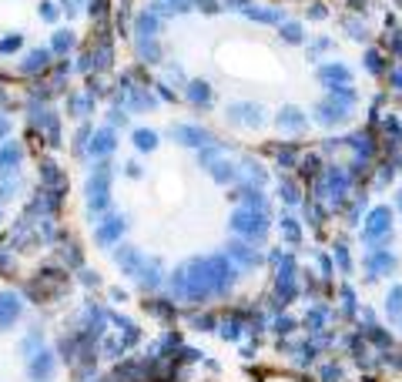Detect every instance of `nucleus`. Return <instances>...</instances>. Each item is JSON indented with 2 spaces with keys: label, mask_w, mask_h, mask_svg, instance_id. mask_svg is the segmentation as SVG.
<instances>
[{
  "label": "nucleus",
  "mask_w": 402,
  "mask_h": 382,
  "mask_svg": "<svg viewBox=\"0 0 402 382\" xmlns=\"http://www.w3.org/2000/svg\"><path fill=\"white\" fill-rule=\"evenodd\" d=\"M231 229L245 231V235H262V231H265V222H262V215H255V211H238L235 222H231Z\"/></svg>",
  "instance_id": "obj_1"
},
{
  "label": "nucleus",
  "mask_w": 402,
  "mask_h": 382,
  "mask_svg": "<svg viewBox=\"0 0 402 382\" xmlns=\"http://www.w3.org/2000/svg\"><path fill=\"white\" fill-rule=\"evenodd\" d=\"M17 315H20L17 295H14V292H3V295H0V329H7Z\"/></svg>",
  "instance_id": "obj_2"
},
{
  "label": "nucleus",
  "mask_w": 402,
  "mask_h": 382,
  "mask_svg": "<svg viewBox=\"0 0 402 382\" xmlns=\"http://www.w3.org/2000/svg\"><path fill=\"white\" fill-rule=\"evenodd\" d=\"M383 231H389V208H376L372 211V218H369V225L362 229V235L372 242V238H379Z\"/></svg>",
  "instance_id": "obj_3"
},
{
  "label": "nucleus",
  "mask_w": 402,
  "mask_h": 382,
  "mask_svg": "<svg viewBox=\"0 0 402 382\" xmlns=\"http://www.w3.org/2000/svg\"><path fill=\"white\" fill-rule=\"evenodd\" d=\"M104 201H108V172L101 168V172H97V181H91V205H94V208H104Z\"/></svg>",
  "instance_id": "obj_4"
},
{
  "label": "nucleus",
  "mask_w": 402,
  "mask_h": 382,
  "mask_svg": "<svg viewBox=\"0 0 402 382\" xmlns=\"http://www.w3.org/2000/svg\"><path fill=\"white\" fill-rule=\"evenodd\" d=\"M17 161H20V148H17V144H3V148H0V172H10Z\"/></svg>",
  "instance_id": "obj_5"
},
{
  "label": "nucleus",
  "mask_w": 402,
  "mask_h": 382,
  "mask_svg": "<svg viewBox=\"0 0 402 382\" xmlns=\"http://www.w3.org/2000/svg\"><path fill=\"white\" fill-rule=\"evenodd\" d=\"M44 64H47V51H34V54L27 58V64H24V71H37Z\"/></svg>",
  "instance_id": "obj_6"
},
{
  "label": "nucleus",
  "mask_w": 402,
  "mask_h": 382,
  "mask_svg": "<svg viewBox=\"0 0 402 382\" xmlns=\"http://www.w3.org/2000/svg\"><path fill=\"white\" fill-rule=\"evenodd\" d=\"M134 141H137V148H141V151H144V148L151 151L154 144H158V138H154L151 131H137V134H134Z\"/></svg>",
  "instance_id": "obj_7"
},
{
  "label": "nucleus",
  "mask_w": 402,
  "mask_h": 382,
  "mask_svg": "<svg viewBox=\"0 0 402 382\" xmlns=\"http://www.w3.org/2000/svg\"><path fill=\"white\" fill-rule=\"evenodd\" d=\"M111 144H115V141H111V131H101V134H97V141H94V151L97 154L111 151Z\"/></svg>",
  "instance_id": "obj_8"
},
{
  "label": "nucleus",
  "mask_w": 402,
  "mask_h": 382,
  "mask_svg": "<svg viewBox=\"0 0 402 382\" xmlns=\"http://www.w3.org/2000/svg\"><path fill=\"white\" fill-rule=\"evenodd\" d=\"M117 229H121V222H117V218H115V225H104V229L97 231V238H101V242H111Z\"/></svg>",
  "instance_id": "obj_9"
},
{
  "label": "nucleus",
  "mask_w": 402,
  "mask_h": 382,
  "mask_svg": "<svg viewBox=\"0 0 402 382\" xmlns=\"http://www.w3.org/2000/svg\"><path fill=\"white\" fill-rule=\"evenodd\" d=\"M71 47V34L67 31H60L58 38H54V51H67Z\"/></svg>",
  "instance_id": "obj_10"
},
{
  "label": "nucleus",
  "mask_w": 402,
  "mask_h": 382,
  "mask_svg": "<svg viewBox=\"0 0 402 382\" xmlns=\"http://www.w3.org/2000/svg\"><path fill=\"white\" fill-rule=\"evenodd\" d=\"M389 312H392V315H399V312H402V288L392 292V306H389Z\"/></svg>",
  "instance_id": "obj_11"
},
{
  "label": "nucleus",
  "mask_w": 402,
  "mask_h": 382,
  "mask_svg": "<svg viewBox=\"0 0 402 382\" xmlns=\"http://www.w3.org/2000/svg\"><path fill=\"white\" fill-rule=\"evenodd\" d=\"M20 44V38H7V40H0V51H14Z\"/></svg>",
  "instance_id": "obj_12"
},
{
  "label": "nucleus",
  "mask_w": 402,
  "mask_h": 382,
  "mask_svg": "<svg viewBox=\"0 0 402 382\" xmlns=\"http://www.w3.org/2000/svg\"><path fill=\"white\" fill-rule=\"evenodd\" d=\"M285 38L288 40H299V27H295V24H288V27H285Z\"/></svg>",
  "instance_id": "obj_13"
},
{
  "label": "nucleus",
  "mask_w": 402,
  "mask_h": 382,
  "mask_svg": "<svg viewBox=\"0 0 402 382\" xmlns=\"http://www.w3.org/2000/svg\"><path fill=\"white\" fill-rule=\"evenodd\" d=\"M168 3H174V10H188V3H192V0H168Z\"/></svg>",
  "instance_id": "obj_14"
},
{
  "label": "nucleus",
  "mask_w": 402,
  "mask_h": 382,
  "mask_svg": "<svg viewBox=\"0 0 402 382\" xmlns=\"http://www.w3.org/2000/svg\"><path fill=\"white\" fill-rule=\"evenodd\" d=\"M7 131V121H3V117H0V134Z\"/></svg>",
  "instance_id": "obj_15"
},
{
  "label": "nucleus",
  "mask_w": 402,
  "mask_h": 382,
  "mask_svg": "<svg viewBox=\"0 0 402 382\" xmlns=\"http://www.w3.org/2000/svg\"><path fill=\"white\" fill-rule=\"evenodd\" d=\"M392 81H396V84H399V88H402V71H399V74H396V77H392Z\"/></svg>",
  "instance_id": "obj_16"
},
{
  "label": "nucleus",
  "mask_w": 402,
  "mask_h": 382,
  "mask_svg": "<svg viewBox=\"0 0 402 382\" xmlns=\"http://www.w3.org/2000/svg\"><path fill=\"white\" fill-rule=\"evenodd\" d=\"M399 201H402V198H399Z\"/></svg>",
  "instance_id": "obj_17"
}]
</instances>
